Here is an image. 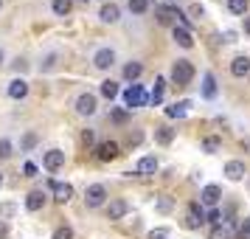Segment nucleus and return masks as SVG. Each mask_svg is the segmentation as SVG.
<instances>
[{
  "mask_svg": "<svg viewBox=\"0 0 250 239\" xmlns=\"http://www.w3.org/2000/svg\"><path fill=\"white\" fill-rule=\"evenodd\" d=\"M82 144H84V147H93V144H96V132H93V130H84V132H82Z\"/></svg>",
  "mask_w": 250,
  "mask_h": 239,
  "instance_id": "72a5a7b5",
  "label": "nucleus"
},
{
  "mask_svg": "<svg viewBox=\"0 0 250 239\" xmlns=\"http://www.w3.org/2000/svg\"><path fill=\"white\" fill-rule=\"evenodd\" d=\"M169 3H174V0H169Z\"/></svg>",
  "mask_w": 250,
  "mask_h": 239,
  "instance_id": "3c124183",
  "label": "nucleus"
},
{
  "mask_svg": "<svg viewBox=\"0 0 250 239\" xmlns=\"http://www.w3.org/2000/svg\"><path fill=\"white\" fill-rule=\"evenodd\" d=\"M152 3H155V0H129V12L132 14H144Z\"/></svg>",
  "mask_w": 250,
  "mask_h": 239,
  "instance_id": "bb28decb",
  "label": "nucleus"
},
{
  "mask_svg": "<svg viewBox=\"0 0 250 239\" xmlns=\"http://www.w3.org/2000/svg\"><path fill=\"white\" fill-rule=\"evenodd\" d=\"M219 144H222V141H219L216 135H211V138H205V141H203V149L208 152V155H214L216 149H219Z\"/></svg>",
  "mask_w": 250,
  "mask_h": 239,
  "instance_id": "c85d7f7f",
  "label": "nucleus"
},
{
  "mask_svg": "<svg viewBox=\"0 0 250 239\" xmlns=\"http://www.w3.org/2000/svg\"><path fill=\"white\" fill-rule=\"evenodd\" d=\"M188 110H191V102L183 99V102H174L171 107H166V115H169V118H186Z\"/></svg>",
  "mask_w": 250,
  "mask_h": 239,
  "instance_id": "f8f14e48",
  "label": "nucleus"
},
{
  "mask_svg": "<svg viewBox=\"0 0 250 239\" xmlns=\"http://www.w3.org/2000/svg\"><path fill=\"white\" fill-rule=\"evenodd\" d=\"M51 189H54V200L57 203H68L73 197V186L70 183H51Z\"/></svg>",
  "mask_w": 250,
  "mask_h": 239,
  "instance_id": "9b49d317",
  "label": "nucleus"
},
{
  "mask_svg": "<svg viewBox=\"0 0 250 239\" xmlns=\"http://www.w3.org/2000/svg\"><path fill=\"white\" fill-rule=\"evenodd\" d=\"M208 219L214 222V228H216V225H222V211H216V208H214V211L208 214Z\"/></svg>",
  "mask_w": 250,
  "mask_h": 239,
  "instance_id": "e433bc0d",
  "label": "nucleus"
},
{
  "mask_svg": "<svg viewBox=\"0 0 250 239\" xmlns=\"http://www.w3.org/2000/svg\"><path fill=\"white\" fill-rule=\"evenodd\" d=\"M171 208H174L171 197H158V200H155V211H160V214H169Z\"/></svg>",
  "mask_w": 250,
  "mask_h": 239,
  "instance_id": "cd10ccee",
  "label": "nucleus"
},
{
  "mask_svg": "<svg viewBox=\"0 0 250 239\" xmlns=\"http://www.w3.org/2000/svg\"><path fill=\"white\" fill-rule=\"evenodd\" d=\"M0 186H3V174H0Z\"/></svg>",
  "mask_w": 250,
  "mask_h": 239,
  "instance_id": "09e8293b",
  "label": "nucleus"
},
{
  "mask_svg": "<svg viewBox=\"0 0 250 239\" xmlns=\"http://www.w3.org/2000/svg\"><path fill=\"white\" fill-rule=\"evenodd\" d=\"M34 144H37V135H34V132H28V135L23 138V149H31Z\"/></svg>",
  "mask_w": 250,
  "mask_h": 239,
  "instance_id": "4c0bfd02",
  "label": "nucleus"
},
{
  "mask_svg": "<svg viewBox=\"0 0 250 239\" xmlns=\"http://www.w3.org/2000/svg\"><path fill=\"white\" fill-rule=\"evenodd\" d=\"M0 6H3V0H0Z\"/></svg>",
  "mask_w": 250,
  "mask_h": 239,
  "instance_id": "8fccbe9b",
  "label": "nucleus"
},
{
  "mask_svg": "<svg viewBox=\"0 0 250 239\" xmlns=\"http://www.w3.org/2000/svg\"><path fill=\"white\" fill-rule=\"evenodd\" d=\"M163 96H166V79L158 76V79H155V87H152V93H149V104L158 107V104L163 102Z\"/></svg>",
  "mask_w": 250,
  "mask_h": 239,
  "instance_id": "4468645a",
  "label": "nucleus"
},
{
  "mask_svg": "<svg viewBox=\"0 0 250 239\" xmlns=\"http://www.w3.org/2000/svg\"><path fill=\"white\" fill-rule=\"evenodd\" d=\"M242 28H245V34H250V14H245V23H242Z\"/></svg>",
  "mask_w": 250,
  "mask_h": 239,
  "instance_id": "49530a36",
  "label": "nucleus"
},
{
  "mask_svg": "<svg viewBox=\"0 0 250 239\" xmlns=\"http://www.w3.org/2000/svg\"><path fill=\"white\" fill-rule=\"evenodd\" d=\"M242 239H250V219L242 225Z\"/></svg>",
  "mask_w": 250,
  "mask_h": 239,
  "instance_id": "79ce46f5",
  "label": "nucleus"
},
{
  "mask_svg": "<svg viewBox=\"0 0 250 239\" xmlns=\"http://www.w3.org/2000/svg\"><path fill=\"white\" fill-rule=\"evenodd\" d=\"M230 73H233V76H239V79H242V76H248V73H250V57H245V54H242V57L233 59V62H230Z\"/></svg>",
  "mask_w": 250,
  "mask_h": 239,
  "instance_id": "ddd939ff",
  "label": "nucleus"
},
{
  "mask_svg": "<svg viewBox=\"0 0 250 239\" xmlns=\"http://www.w3.org/2000/svg\"><path fill=\"white\" fill-rule=\"evenodd\" d=\"M99 17H102L104 23H118V17H121V9H118L115 3H104V6H102V14H99Z\"/></svg>",
  "mask_w": 250,
  "mask_h": 239,
  "instance_id": "aec40b11",
  "label": "nucleus"
},
{
  "mask_svg": "<svg viewBox=\"0 0 250 239\" xmlns=\"http://www.w3.org/2000/svg\"><path fill=\"white\" fill-rule=\"evenodd\" d=\"M171 34H174V43H177L180 48H191V45H194L191 31H188V28H183V25H174V31H171Z\"/></svg>",
  "mask_w": 250,
  "mask_h": 239,
  "instance_id": "a211bd4d",
  "label": "nucleus"
},
{
  "mask_svg": "<svg viewBox=\"0 0 250 239\" xmlns=\"http://www.w3.org/2000/svg\"><path fill=\"white\" fill-rule=\"evenodd\" d=\"M146 102H149V96H146V90H144L141 85H129V87L124 90V104H126V110L144 107Z\"/></svg>",
  "mask_w": 250,
  "mask_h": 239,
  "instance_id": "f03ea898",
  "label": "nucleus"
},
{
  "mask_svg": "<svg viewBox=\"0 0 250 239\" xmlns=\"http://www.w3.org/2000/svg\"><path fill=\"white\" fill-rule=\"evenodd\" d=\"M9 96H12V99H25V96H28V82L25 79H12L9 82Z\"/></svg>",
  "mask_w": 250,
  "mask_h": 239,
  "instance_id": "f3484780",
  "label": "nucleus"
},
{
  "mask_svg": "<svg viewBox=\"0 0 250 239\" xmlns=\"http://www.w3.org/2000/svg\"><path fill=\"white\" fill-rule=\"evenodd\" d=\"M54 65H57V57H48V59H45V65H42V68L48 70V68H54Z\"/></svg>",
  "mask_w": 250,
  "mask_h": 239,
  "instance_id": "a18cd8bd",
  "label": "nucleus"
},
{
  "mask_svg": "<svg viewBox=\"0 0 250 239\" xmlns=\"http://www.w3.org/2000/svg\"><path fill=\"white\" fill-rule=\"evenodd\" d=\"M102 96H104V99H110V102H113L115 96H118V85H115L113 79L102 82Z\"/></svg>",
  "mask_w": 250,
  "mask_h": 239,
  "instance_id": "a878e982",
  "label": "nucleus"
},
{
  "mask_svg": "<svg viewBox=\"0 0 250 239\" xmlns=\"http://www.w3.org/2000/svg\"><path fill=\"white\" fill-rule=\"evenodd\" d=\"M42 205H45V194L42 192H31L25 197V208H28V211H40Z\"/></svg>",
  "mask_w": 250,
  "mask_h": 239,
  "instance_id": "4be33fe9",
  "label": "nucleus"
},
{
  "mask_svg": "<svg viewBox=\"0 0 250 239\" xmlns=\"http://www.w3.org/2000/svg\"><path fill=\"white\" fill-rule=\"evenodd\" d=\"M203 96H205V99H214V96H216V79H214V73H203Z\"/></svg>",
  "mask_w": 250,
  "mask_h": 239,
  "instance_id": "5701e85b",
  "label": "nucleus"
},
{
  "mask_svg": "<svg viewBox=\"0 0 250 239\" xmlns=\"http://www.w3.org/2000/svg\"><path fill=\"white\" fill-rule=\"evenodd\" d=\"M191 79H194V65L188 59H177V62L171 65V82H174L177 87H186Z\"/></svg>",
  "mask_w": 250,
  "mask_h": 239,
  "instance_id": "f257e3e1",
  "label": "nucleus"
},
{
  "mask_svg": "<svg viewBox=\"0 0 250 239\" xmlns=\"http://www.w3.org/2000/svg\"><path fill=\"white\" fill-rule=\"evenodd\" d=\"M70 6H73L70 0H54V12H57L59 17H65V14L70 12Z\"/></svg>",
  "mask_w": 250,
  "mask_h": 239,
  "instance_id": "c756f323",
  "label": "nucleus"
},
{
  "mask_svg": "<svg viewBox=\"0 0 250 239\" xmlns=\"http://www.w3.org/2000/svg\"><path fill=\"white\" fill-rule=\"evenodd\" d=\"M155 172H158V158L144 155V158L138 160V174H155Z\"/></svg>",
  "mask_w": 250,
  "mask_h": 239,
  "instance_id": "412c9836",
  "label": "nucleus"
},
{
  "mask_svg": "<svg viewBox=\"0 0 250 239\" xmlns=\"http://www.w3.org/2000/svg\"><path fill=\"white\" fill-rule=\"evenodd\" d=\"M225 43H236V31H225Z\"/></svg>",
  "mask_w": 250,
  "mask_h": 239,
  "instance_id": "c03bdc74",
  "label": "nucleus"
},
{
  "mask_svg": "<svg viewBox=\"0 0 250 239\" xmlns=\"http://www.w3.org/2000/svg\"><path fill=\"white\" fill-rule=\"evenodd\" d=\"M93 65L99 70H110L115 65V51L113 48H102V51H96L93 54Z\"/></svg>",
  "mask_w": 250,
  "mask_h": 239,
  "instance_id": "20e7f679",
  "label": "nucleus"
},
{
  "mask_svg": "<svg viewBox=\"0 0 250 239\" xmlns=\"http://www.w3.org/2000/svg\"><path fill=\"white\" fill-rule=\"evenodd\" d=\"M104 200H107V189H104L102 183L87 186V192H84V203H87V208H99V205H104Z\"/></svg>",
  "mask_w": 250,
  "mask_h": 239,
  "instance_id": "7ed1b4c3",
  "label": "nucleus"
},
{
  "mask_svg": "<svg viewBox=\"0 0 250 239\" xmlns=\"http://www.w3.org/2000/svg\"><path fill=\"white\" fill-rule=\"evenodd\" d=\"M129 211V205L126 200H113V203L107 205V219H121V217Z\"/></svg>",
  "mask_w": 250,
  "mask_h": 239,
  "instance_id": "2eb2a0df",
  "label": "nucleus"
},
{
  "mask_svg": "<svg viewBox=\"0 0 250 239\" xmlns=\"http://www.w3.org/2000/svg\"><path fill=\"white\" fill-rule=\"evenodd\" d=\"M177 17H180L177 9H171V6H158V23L160 25H171Z\"/></svg>",
  "mask_w": 250,
  "mask_h": 239,
  "instance_id": "dca6fc26",
  "label": "nucleus"
},
{
  "mask_svg": "<svg viewBox=\"0 0 250 239\" xmlns=\"http://www.w3.org/2000/svg\"><path fill=\"white\" fill-rule=\"evenodd\" d=\"M203 14H205V9H203V6H200V3H194L191 9H188V17H194V20H200Z\"/></svg>",
  "mask_w": 250,
  "mask_h": 239,
  "instance_id": "f704fd0d",
  "label": "nucleus"
},
{
  "mask_svg": "<svg viewBox=\"0 0 250 239\" xmlns=\"http://www.w3.org/2000/svg\"><path fill=\"white\" fill-rule=\"evenodd\" d=\"M54 239H73V228L70 225H59L54 231Z\"/></svg>",
  "mask_w": 250,
  "mask_h": 239,
  "instance_id": "7c9ffc66",
  "label": "nucleus"
},
{
  "mask_svg": "<svg viewBox=\"0 0 250 239\" xmlns=\"http://www.w3.org/2000/svg\"><path fill=\"white\" fill-rule=\"evenodd\" d=\"M250 6V0H228V12L230 14H245Z\"/></svg>",
  "mask_w": 250,
  "mask_h": 239,
  "instance_id": "393cba45",
  "label": "nucleus"
},
{
  "mask_svg": "<svg viewBox=\"0 0 250 239\" xmlns=\"http://www.w3.org/2000/svg\"><path fill=\"white\" fill-rule=\"evenodd\" d=\"M96 158L102 160V163L115 160V158H118V144H115V141H102V144L96 147Z\"/></svg>",
  "mask_w": 250,
  "mask_h": 239,
  "instance_id": "0eeeda50",
  "label": "nucleus"
},
{
  "mask_svg": "<svg viewBox=\"0 0 250 239\" xmlns=\"http://www.w3.org/2000/svg\"><path fill=\"white\" fill-rule=\"evenodd\" d=\"M203 219H205L203 205H200V203H191V205H188V214H186V222H183V225H186V228H191V231H194V228H200V225H203Z\"/></svg>",
  "mask_w": 250,
  "mask_h": 239,
  "instance_id": "423d86ee",
  "label": "nucleus"
},
{
  "mask_svg": "<svg viewBox=\"0 0 250 239\" xmlns=\"http://www.w3.org/2000/svg\"><path fill=\"white\" fill-rule=\"evenodd\" d=\"M110 115H113V121H115V124H124V121H126V110H113Z\"/></svg>",
  "mask_w": 250,
  "mask_h": 239,
  "instance_id": "c9c22d12",
  "label": "nucleus"
},
{
  "mask_svg": "<svg viewBox=\"0 0 250 239\" xmlns=\"http://www.w3.org/2000/svg\"><path fill=\"white\" fill-rule=\"evenodd\" d=\"M9 237V225H6V222H0V239H6Z\"/></svg>",
  "mask_w": 250,
  "mask_h": 239,
  "instance_id": "37998d69",
  "label": "nucleus"
},
{
  "mask_svg": "<svg viewBox=\"0 0 250 239\" xmlns=\"http://www.w3.org/2000/svg\"><path fill=\"white\" fill-rule=\"evenodd\" d=\"M84 3H87V0H84Z\"/></svg>",
  "mask_w": 250,
  "mask_h": 239,
  "instance_id": "603ef678",
  "label": "nucleus"
},
{
  "mask_svg": "<svg viewBox=\"0 0 250 239\" xmlns=\"http://www.w3.org/2000/svg\"><path fill=\"white\" fill-rule=\"evenodd\" d=\"M141 73H144V65H141V62H126V65H124V79L135 82Z\"/></svg>",
  "mask_w": 250,
  "mask_h": 239,
  "instance_id": "b1692460",
  "label": "nucleus"
},
{
  "mask_svg": "<svg viewBox=\"0 0 250 239\" xmlns=\"http://www.w3.org/2000/svg\"><path fill=\"white\" fill-rule=\"evenodd\" d=\"M23 172H25V174H28V177H34V174H37V166H34V163H31V160H28V163H25V166H23Z\"/></svg>",
  "mask_w": 250,
  "mask_h": 239,
  "instance_id": "a19ab883",
  "label": "nucleus"
},
{
  "mask_svg": "<svg viewBox=\"0 0 250 239\" xmlns=\"http://www.w3.org/2000/svg\"><path fill=\"white\" fill-rule=\"evenodd\" d=\"M0 214H3V217H12V214H14V205H12V203L0 205Z\"/></svg>",
  "mask_w": 250,
  "mask_h": 239,
  "instance_id": "ea45409f",
  "label": "nucleus"
},
{
  "mask_svg": "<svg viewBox=\"0 0 250 239\" xmlns=\"http://www.w3.org/2000/svg\"><path fill=\"white\" fill-rule=\"evenodd\" d=\"M169 237V231H166V228H158V231H152V234H149V239H166Z\"/></svg>",
  "mask_w": 250,
  "mask_h": 239,
  "instance_id": "58836bf2",
  "label": "nucleus"
},
{
  "mask_svg": "<svg viewBox=\"0 0 250 239\" xmlns=\"http://www.w3.org/2000/svg\"><path fill=\"white\" fill-rule=\"evenodd\" d=\"M225 177L228 180H242V177H245V163H242V160H228L225 163Z\"/></svg>",
  "mask_w": 250,
  "mask_h": 239,
  "instance_id": "9d476101",
  "label": "nucleus"
},
{
  "mask_svg": "<svg viewBox=\"0 0 250 239\" xmlns=\"http://www.w3.org/2000/svg\"><path fill=\"white\" fill-rule=\"evenodd\" d=\"M76 113L79 115H93L96 113V96L93 93H82L76 99Z\"/></svg>",
  "mask_w": 250,
  "mask_h": 239,
  "instance_id": "6e6552de",
  "label": "nucleus"
},
{
  "mask_svg": "<svg viewBox=\"0 0 250 239\" xmlns=\"http://www.w3.org/2000/svg\"><path fill=\"white\" fill-rule=\"evenodd\" d=\"M0 158H12V141L0 138Z\"/></svg>",
  "mask_w": 250,
  "mask_h": 239,
  "instance_id": "473e14b6",
  "label": "nucleus"
},
{
  "mask_svg": "<svg viewBox=\"0 0 250 239\" xmlns=\"http://www.w3.org/2000/svg\"><path fill=\"white\" fill-rule=\"evenodd\" d=\"M174 132H177V130H171V127H155V141H158L160 147H169L171 141H174Z\"/></svg>",
  "mask_w": 250,
  "mask_h": 239,
  "instance_id": "6ab92c4d",
  "label": "nucleus"
},
{
  "mask_svg": "<svg viewBox=\"0 0 250 239\" xmlns=\"http://www.w3.org/2000/svg\"><path fill=\"white\" fill-rule=\"evenodd\" d=\"M0 65H3V51H0Z\"/></svg>",
  "mask_w": 250,
  "mask_h": 239,
  "instance_id": "de8ad7c7",
  "label": "nucleus"
},
{
  "mask_svg": "<svg viewBox=\"0 0 250 239\" xmlns=\"http://www.w3.org/2000/svg\"><path fill=\"white\" fill-rule=\"evenodd\" d=\"M211 239H230V228H225V225H216L214 231H211Z\"/></svg>",
  "mask_w": 250,
  "mask_h": 239,
  "instance_id": "2f4dec72",
  "label": "nucleus"
},
{
  "mask_svg": "<svg viewBox=\"0 0 250 239\" xmlns=\"http://www.w3.org/2000/svg\"><path fill=\"white\" fill-rule=\"evenodd\" d=\"M200 200H203L205 205H211V208H214V205L219 203V200H222V189L211 183V186H205L203 192H200Z\"/></svg>",
  "mask_w": 250,
  "mask_h": 239,
  "instance_id": "1a4fd4ad",
  "label": "nucleus"
},
{
  "mask_svg": "<svg viewBox=\"0 0 250 239\" xmlns=\"http://www.w3.org/2000/svg\"><path fill=\"white\" fill-rule=\"evenodd\" d=\"M42 166H45L48 172H59L62 166H65V152H62V149H51V152H45Z\"/></svg>",
  "mask_w": 250,
  "mask_h": 239,
  "instance_id": "39448f33",
  "label": "nucleus"
}]
</instances>
